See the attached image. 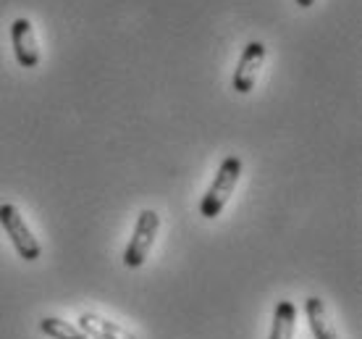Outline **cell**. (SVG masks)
Instances as JSON below:
<instances>
[{"label": "cell", "mask_w": 362, "mask_h": 339, "mask_svg": "<svg viewBox=\"0 0 362 339\" xmlns=\"http://www.w3.org/2000/svg\"><path fill=\"white\" fill-rule=\"evenodd\" d=\"M11 45H13L16 64L21 69H37V64H40V47H37V37L29 18L18 16L11 24Z\"/></svg>", "instance_id": "5"}, {"label": "cell", "mask_w": 362, "mask_h": 339, "mask_svg": "<svg viewBox=\"0 0 362 339\" xmlns=\"http://www.w3.org/2000/svg\"><path fill=\"white\" fill-rule=\"evenodd\" d=\"M263 61H265V45L260 40H250L234 69V79H231L234 92L247 95V92L255 90V82H257V74L263 69Z\"/></svg>", "instance_id": "4"}, {"label": "cell", "mask_w": 362, "mask_h": 339, "mask_svg": "<svg viewBox=\"0 0 362 339\" xmlns=\"http://www.w3.org/2000/svg\"><path fill=\"white\" fill-rule=\"evenodd\" d=\"M158 229H160V216L153 208H145L139 213V219L134 224V234H132L127 250H124V266L139 268L145 263L150 250H153L155 237H158Z\"/></svg>", "instance_id": "3"}, {"label": "cell", "mask_w": 362, "mask_h": 339, "mask_svg": "<svg viewBox=\"0 0 362 339\" xmlns=\"http://www.w3.org/2000/svg\"><path fill=\"white\" fill-rule=\"evenodd\" d=\"M305 313H308L310 329H313L315 339H339L334 323L328 318L326 305H323L320 297H308V300H305Z\"/></svg>", "instance_id": "7"}, {"label": "cell", "mask_w": 362, "mask_h": 339, "mask_svg": "<svg viewBox=\"0 0 362 339\" xmlns=\"http://www.w3.org/2000/svg\"><path fill=\"white\" fill-rule=\"evenodd\" d=\"M294 326H297V308L291 300H281L273 311L271 337L268 339H294Z\"/></svg>", "instance_id": "8"}, {"label": "cell", "mask_w": 362, "mask_h": 339, "mask_svg": "<svg viewBox=\"0 0 362 339\" xmlns=\"http://www.w3.org/2000/svg\"><path fill=\"white\" fill-rule=\"evenodd\" d=\"M79 329H84L95 339H136L134 334H129L127 329H121L118 323L108 321V318H100L95 313H82V316H79Z\"/></svg>", "instance_id": "6"}, {"label": "cell", "mask_w": 362, "mask_h": 339, "mask_svg": "<svg viewBox=\"0 0 362 339\" xmlns=\"http://www.w3.org/2000/svg\"><path fill=\"white\" fill-rule=\"evenodd\" d=\"M239 176H242V158L226 156L218 166V174L208 187V193L202 195V200H199V216L202 219L221 216V211L226 208L228 197L234 195L236 184H239Z\"/></svg>", "instance_id": "1"}, {"label": "cell", "mask_w": 362, "mask_h": 339, "mask_svg": "<svg viewBox=\"0 0 362 339\" xmlns=\"http://www.w3.org/2000/svg\"><path fill=\"white\" fill-rule=\"evenodd\" d=\"M40 331L50 339H95L84 329H79V326H74V323H69V321H61V318H53V316L40 318Z\"/></svg>", "instance_id": "9"}, {"label": "cell", "mask_w": 362, "mask_h": 339, "mask_svg": "<svg viewBox=\"0 0 362 339\" xmlns=\"http://www.w3.org/2000/svg\"><path fill=\"white\" fill-rule=\"evenodd\" d=\"M0 226H3V231H6L8 239L13 242L18 258H24L29 263L40 260L42 248H40V242H37V237L27 226V221L18 213L16 205H11V202H3V205H0Z\"/></svg>", "instance_id": "2"}, {"label": "cell", "mask_w": 362, "mask_h": 339, "mask_svg": "<svg viewBox=\"0 0 362 339\" xmlns=\"http://www.w3.org/2000/svg\"><path fill=\"white\" fill-rule=\"evenodd\" d=\"M313 3H315V0H297V6H299V8H310Z\"/></svg>", "instance_id": "10"}]
</instances>
